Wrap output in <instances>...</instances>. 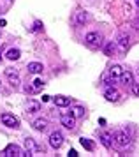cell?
Here are the masks:
<instances>
[{
    "label": "cell",
    "instance_id": "31",
    "mask_svg": "<svg viewBox=\"0 0 139 157\" xmlns=\"http://www.w3.org/2000/svg\"><path fill=\"white\" fill-rule=\"evenodd\" d=\"M136 6H137V7H139V0H136Z\"/></svg>",
    "mask_w": 139,
    "mask_h": 157
},
{
    "label": "cell",
    "instance_id": "12",
    "mask_svg": "<svg viewBox=\"0 0 139 157\" xmlns=\"http://www.w3.org/2000/svg\"><path fill=\"white\" fill-rule=\"evenodd\" d=\"M53 102H55L56 106L65 108V106H69V104H70V99H69V97H65V95H56L55 99H53Z\"/></svg>",
    "mask_w": 139,
    "mask_h": 157
},
{
    "label": "cell",
    "instance_id": "23",
    "mask_svg": "<svg viewBox=\"0 0 139 157\" xmlns=\"http://www.w3.org/2000/svg\"><path fill=\"white\" fill-rule=\"evenodd\" d=\"M32 83H34V90H39V88H42V85H44V81L39 79V78H35Z\"/></svg>",
    "mask_w": 139,
    "mask_h": 157
},
{
    "label": "cell",
    "instance_id": "19",
    "mask_svg": "<svg viewBox=\"0 0 139 157\" xmlns=\"http://www.w3.org/2000/svg\"><path fill=\"white\" fill-rule=\"evenodd\" d=\"M70 115H72L74 118H77V117H83V115H85V108L83 106H74L72 109H70Z\"/></svg>",
    "mask_w": 139,
    "mask_h": 157
},
{
    "label": "cell",
    "instance_id": "10",
    "mask_svg": "<svg viewBox=\"0 0 139 157\" xmlns=\"http://www.w3.org/2000/svg\"><path fill=\"white\" fill-rule=\"evenodd\" d=\"M62 125L65 129H74V125H76V118H74L72 115H63L62 117Z\"/></svg>",
    "mask_w": 139,
    "mask_h": 157
},
{
    "label": "cell",
    "instance_id": "1",
    "mask_svg": "<svg viewBox=\"0 0 139 157\" xmlns=\"http://www.w3.org/2000/svg\"><path fill=\"white\" fill-rule=\"evenodd\" d=\"M113 141L116 143V147L125 148V147H129V143H130V136L127 134L125 131H116L115 136H113Z\"/></svg>",
    "mask_w": 139,
    "mask_h": 157
},
{
    "label": "cell",
    "instance_id": "32",
    "mask_svg": "<svg viewBox=\"0 0 139 157\" xmlns=\"http://www.w3.org/2000/svg\"><path fill=\"white\" fill-rule=\"evenodd\" d=\"M137 76H139V69H137Z\"/></svg>",
    "mask_w": 139,
    "mask_h": 157
},
{
    "label": "cell",
    "instance_id": "16",
    "mask_svg": "<svg viewBox=\"0 0 139 157\" xmlns=\"http://www.w3.org/2000/svg\"><path fill=\"white\" fill-rule=\"evenodd\" d=\"M109 74H111L113 78L116 79V78H120V76H122V72H123V69H122V65H118V64H115V65H111V67H109Z\"/></svg>",
    "mask_w": 139,
    "mask_h": 157
},
{
    "label": "cell",
    "instance_id": "17",
    "mask_svg": "<svg viewBox=\"0 0 139 157\" xmlns=\"http://www.w3.org/2000/svg\"><path fill=\"white\" fill-rule=\"evenodd\" d=\"M6 57L9 58V60H18V58L21 57V51L18 50V48H11V50L6 53Z\"/></svg>",
    "mask_w": 139,
    "mask_h": 157
},
{
    "label": "cell",
    "instance_id": "11",
    "mask_svg": "<svg viewBox=\"0 0 139 157\" xmlns=\"http://www.w3.org/2000/svg\"><path fill=\"white\" fill-rule=\"evenodd\" d=\"M100 143L104 145L106 148H111V145H113V134H109V132H100Z\"/></svg>",
    "mask_w": 139,
    "mask_h": 157
},
{
    "label": "cell",
    "instance_id": "26",
    "mask_svg": "<svg viewBox=\"0 0 139 157\" xmlns=\"http://www.w3.org/2000/svg\"><path fill=\"white\" fill-rule=\"evenodd\" d=\"M42 30V23L41 21H35V25H34V32H41Z\"/></svg>",
    "mask_w": 139,
    "mask_h": 157
},
{
    "label": "cell",
    "instance_id": "21",
    "mask_svg": "<svg viewBox=\"0 0 139 157\" xmlns=\"http://www.w3.org/2000/svg\"><path fill=\"white\" fill-rule=\"evenodd\" d=\"M115 50H116V44H115V43L111 41V43H107V44H106L104 53H106V55H109V57H111L113 53H115Z\"/></svg>",
    "mask_w": 139,
    "mask_h": 157
},
{
    "label": "cell",
    "instance_id": "7",
    "mask_svg": "<svg viewBox=\"0 0 139 157\" xmlns=\"http://www.w3.org/2000/svg\"><path fill=\"white\" fill-rule=\"evenodd\" d=\"M25 147H27V152H23L25 157L34 155V152L37 150V145H35V141L32 140V138H25Z\"/></svg>",
    "mask_w": 139,
    "mask_h": 157
},
{
    "label": "cell",
    "instance_id": "22",
    "mask_svg": "<svg viewBox=\"0 0 139 157\" xmlns=\"http://www.w3.org/2000/svg\"><path fill=\"white\" fill-rule=\"evenodd\" d=\"M9 83H11L14 88H18V86H20V78H18V76H11V78H9Z\"/></svg>",
    "mask_w": 139,
    "mask_h": 157
},
{
    "label": "cell",
    "instance_id": "18",
    "mask_svg": "<svg viewBox=\"0 0 139 157\" xmlns=\"http://www.w3.org/2000/svg\"><path fill=\"white\" fill-rule=\"evenodd\" d=\"M86 21H88V14L83 13V11H77L76 13V23L77 25H85Z\"/></svg>",
    "mask_w": 139,
    "mask_h": 157
},
{
    "label": "cell",
    "instance_id": "5",
    "mask_svg": "<svg viewBox=\"0 0 139 157\" xmlns=\"http://www.w3.org/2000/svg\"><path fill=\"white\" fill-rule=\"evenodd\" d=\"M116 44H118L120 51H127L129 46H130V36H129V34H120Z\"/></svg>",
    "mask_w": 139,
    "mask_h": 157
},
{
    "label": "cell",
    "instance_id": "15",
    "mask_svg": "<svg viewBox=\"0 0 139 157\" xmlns=\"http://www.w3.org/2000/svg\"><path fill=\"white\" fill-rule=\"evenodd\" d=\"M28 72H32V74H39V72H42V69H44V65L39 64V62H32V64H28Z\"/></svg>",
    "mask_w": 139,
    "mask_h": 157
},
{
    "label": "cell",
    "instance_id": "24",
    "mask_svg": "<svg viewBox=\"0 0 139 157\" xmlns=\"http://www.w3.org/2000/svg\"><path fill=\"white\" fill-rule=\"evenodd\" d=\"M6 76L11 78V76H18V69H6Z\"/></svg>",
    "mask_w": 139,
    "mask_h": 157
},
{
    "label": "cell",
    "instance_id": "4",
    "mask_svg": "<svg viewBox=\"0 0 139 157\" xmlns=\"http://www.w3.org/2000/svg\"><path fill=\"white\" fill-rule=\"evenodd\" d=\"M49 145H51L53 148H60L63 145V134L60 131H53V132L49 134Z\"/></svg>",
    "mask_w": 139,
    "mask_h": 157
},
{
    "label": "cell",
    "instance_id": "14",
    "mask_svg": "<svg viewBox=\"0 0 139 157\" xmlns=\"http://www.w3.org/2000/svg\"><path fill=\"white\" fill-rule=\"evenodd\" d=\"M32 125H34L35 131H41L42 132V131H46V127H48V120H46V118H37Z\"/></svg>",
    "mask_w": 139,
    "mask_h": 157
},
{
    "label": "cell",
    "instance_id": "20",
    "mask_svg": "<svg viewBox=\"0 0 139 157\" xmlns=\"http://www.w3.org/2000/svg\"><path fill=\"white\" fill-rule=\"evenodd\" d=\"M81 145H83V148H86L88 152H92V150L95 148V145H93V141H90L88 138H81Z\"/></svg>",
    "mask_w": 139,
    "mask_h": 157
},
{
    "label": "cell",
    "instance_id": "6",
    "mask_svg": "<svg viewBox=\"0 0 139 157\" xmlns=\"http://www.w3.org/2000/svg\"><path fill=\"white\" fill-rule=\"evenodd\" d=\"M104 97H106V101H109V102H116V101L120 99V92L115 86H107L106 92H104Z\"/></svg>",
    "mask_w": 139,
    "mask_h": 157
},
{
    "label": "cell",
    "instance_id": "27",
    "mask_svg": "<svg viewBox=\"0 0 139 157\" xmlns=\"http://www.w3.org/2000/svg\"><path fill=\"white\" fill-rule=\"evenodd\" d=\"M69 157H77V152L76 150H69Z\"/></svg>",
    "mask_w": 139,
    "mask_h": 157
},
{
    "label": "cell",
    "instance_id": "2",
    "mask_svg": "<svg viewBox=\"0 0 139 157\" xmlns=\"http://www.w3.org/2000/svg\"><path fill=\"white\" fill-rule=\"evenodd\" d=\"M85 43L88 44V46H92V48H99L102 44V36L99 32H90V34H86V37H85Z\"/></svg>",
    "mask_w": 139,
    "mask_h": 157
},
{
    "label": "cell",
    "instance_id": "28",
    "mask_svg": "<svg viewBox=\"0 0 139 157\" xmlns=\"http://www.w3.org/2000/svg\"><path fill=\"white\" fill-rule=\"evenodd\" d=\"M49 101V95H42V102H48Z\"/></svg>",
    "mask_w": 139,
    "mask_h": 157
},
{
    "label": "cell",
    "instance_id": "9",
    "mask_svg": "<svg viewBox=\"0 0 139 157\" xmlns=\"http://www.w3.org/2000/svg\"><path fill=\"white\" fill-rule=\"evenodd\" d=\"M120 81H122V85H125V86H132V83H134L132 72L123 71V72H122V76H120Z\"/></svg>",
    "mask_w": 139,
    "mask_h": 157
},
{
    "label": "cell",
    "instance_id": "3",
    "mask_svg": "<svg viewBox=\"0 0 139 157\" xmlns=\"http://www.w3.org/2000/svg\"><path fill=\"white\" fill-rule=\"evenodd\" d=\"M0 120H2V124H4V125H7V127H13V129L20 127V118H16V117H14V115H11V113H2Z\"/></svg>",
    "mask_w": 139,
    "mask_h": 157
},
{
    "label": "cell",
    "instance_id": "29",
    "mask_svg": "<svg viewBox=\"0 0 139 157\" xmlns=\"http://www.w3.org/2000/svg\"><path fill=\"white\" fill-rule=\"evenodd\" d=\"M2 27H6V20H0V29Z\"/></svg>",
    "mask_w": 139,
    "mask_h": 157
},
{
    "label": "cell",
    "instance_id": "13",
    "mask_svg": "<svg viewBox=\"0 0 139 157\" xmlns=\"http://www.w3.org/2000/svg\"><path fill=\"white\" fill-rule=\"evenodd\" d=\"M37 111H41V104L35 101H30L27 104V115H35Z\"/></svg>",
    "mask_w": 139,
    "mask_h": 157
},
{
    "label": "cell",
    "instance_id": "8",
    "mask_svg": "<svg viewBox=\"0 0 139 157\" xmlns=\"http://www.w3.org/2000/svg\"><path fill=\"white\" fill-rule=\"evenodd\" d=\"M4 155L6 157H21L23 155V152H21V148L18 147V145H9L7 150L4 152Z\"/></svg>",
    "mask_w": 139,
    "mask_h": 157
},
{
    "label": "cell",
    "instance_id": "30",
    "mask_svg": "<svg viewBox=\"0 0 139 157\" xmlns=\"http://www.w3.org/2000/svg\"><path fill=\"white\" fill-rule=\"evenodd\" d=\"M136 29L139 30V20H137V21H136Z\"/></svg>",
    "mask_w": 139,
    "mask_h": 157
},
{
    "label": "cell",
    "instance_id": "25",
    "mask_svg": "<svg viewBox=\"0 0 139 157\" xmlns=\"http://www.w3.org/2000/svg\"><path fill=\"white\" fill-rule=\"evenodd\" d=\"M132 94L139 97V83H132Z\"/></svg>",
    "mask_w": 139,
    "mask_h": 157
},
{
    "label": "cell",
    "instance_id": "33",
    "mask_svg": "<svg viewBox=\"0 0 139 157\" xmlns=\"http://www.w3.org/2000/svg\"><path fill=\"white\" fill-rule=\"evenodd\" d=\"M0 60H2V55H0Z\"/></svg>",
    "mask_w": 139,
    "mask_h": 157
}]
</instances>
